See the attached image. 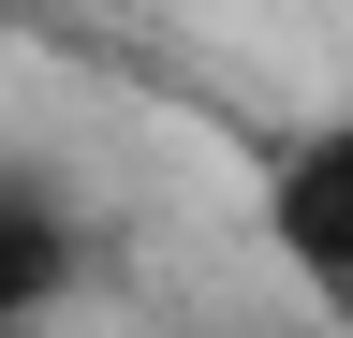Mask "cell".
Returning a JSON list of instances; mask_svg holds the SVG:
<instances>
[{
	"mask_svg": "<svg viewBox=\"0 0 353 338\" xmlns=\"http://www.w3.org/2000/svg\"><path fill=\"white\" fill-rule=\"evenodd\" d=\"M265 250H280V265L353 324V103L309 118V133L265 162Z\"/></svg>",
	"mask_w": 353,
	"mask_h": 338,
	"instance_id": "1",
	"label": "cell"
},
{
	"mask_svg": "<svg viewBox=\"0 0 353 338\" xmlns=\"http://www.w3.org/2000/svg\"><path fill=\"white\" fill-rule=\"evenodd\" d=\"M59 294H74V221H59V206H30V191H0V338L44 324Z\"/></svg>",
	"mask_w": 353,
	"mask_h": 338,
	"instance_id": "2",
	"label": "cell"
}]
</instances>
